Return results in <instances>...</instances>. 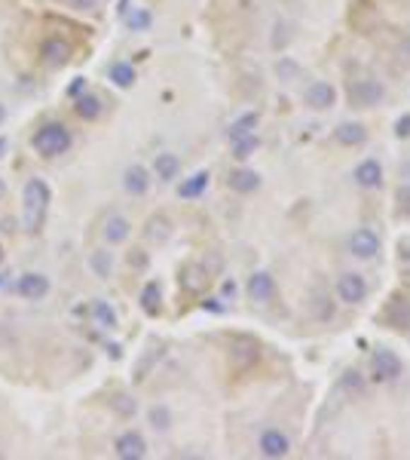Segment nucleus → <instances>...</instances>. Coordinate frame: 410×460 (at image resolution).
<instances>
[{
    "mask_svg": "<svg viewBox=\"0 0 410 460\" xmlns=\"http://www.w3.org/2000/svg\"><path fill=\"white\" fill-rule=\"evenodd\" d=\"M49 206H52V188L43 178H28L22 188V227L28 236H40L49 218Z\"/></svg>",
    "mask_w": 410,
    "mask_h": 460,
    "instance_id": "nucleus-1",
    "label": "nucleus"
},
{
    "mask_svg": "<svg viewBox=\"0 0 410 460\" xmlns=\"http://www.w3.org/2000/svg\"><path fill=\"white\" fill-rule=\"evenodd\" d=\"M31 147L37 156H43V160H59L74 147V132L68 129V123H62V120H46V123L37 129L31 135Z\"/></svg>",
    "mask_w": 410,
    "mask_h": 460,
    "instance_id": "nucleus-2",
    "label": "nucleus"
},
{
    "mask_svg": "<svg viewBox=\"0 0 410 460\" xmlns=\"http://www.w3.org/2000/svg\"><path fill=\"white\" fill-rule=\"evenodd\" d=\"M402 374H404V365H402V359H398L395 350L380 347L370 353V381L374 384H392Z\"/></svg>",
    "mask_w": 410,
    "mask_h": 460,
    "instance_id": "nucleus-3",
    "label": "nucleus"
},
{
    "mask_svg": "<svg viewBox=\"0 0 410 460\" xmlns=\"http://www.w3.org/2000/svg\"><path fill=\"white\" fill-rule=\"evenodd\" d=\"M346 248H349L352 258H358V261H374L380 255V248H383V239H380V234L370 227H356L346 236Z\"/></svg>",
    "mask_w": 410,
    "mask_h": 460,
    "instance_id": "nucleus-4",
    "label": "nucleus"
},
{
    "mask_svg": "<svg viewBox=\"0 0 410 460\" xmlns=\"http://www.w3.org/2000/svg\"><path fill=\"white\" fill-rule=\"evenodd\" d=\"M37 55H40V62L46 68H64V64L71 62L74 55V43L68 37H59V34H49L43 37L40 46H37Z\"/></svg>",
    "mask_w": 410,
    "mask_h": 460,
    "instance_id": "nucleus-5",
    "label": "nucleus"
},
{
    "mask_svg": "<svg viewBox=\"0 0 410 460\" xmlns=\"http://www.w3.org/2000/svg\"><path fill=\"white\" fill-rule=\"evenodd\" d=\"M346 96H349V105L356 108H377L386 98V89L374 77H361V80H349Z\"/></svg>",
    "mask_w": 410,
    "mask_h": 460,
    "instance_id": "nucleus-6",
    "label": "nucleus"
},
{
    "mask_svg": "<svg viewBox=\"0 0 410 460\" xmlns=\"http://www.w3.org/2000/svg\"><path fill=\"white\" fill-rule=\"evenodd\" d=\"M368 298V280L356 270H346L337 276V301L349 304V307H356Z\"/></svg>",
    "mask_w": 410,
    "mask_h": 460,
    "instance_id": "nucleus-7",
    "label": "nucleus"
},
{
    "mask_svg": "<svg viewBox=\"0 0 410 460\" xmlns=\"http://www.w3.org/2000/svg\"><path fill=\"white\" fill-rule=\"evenodd\" d=\"M16 292L22 294L25 301L37 304V301H43L46 294L52 292V282H49V276H46V273H40V270H28V273H22V276H18V282H16Z\"/></svg>",
    "mask_w": 410,
    "mask_h": 460,
    "instance_id": "nucleus-8",
    "label": "nucleus"
},
{
    "mask_svg": "<svg viewBox=\"0 0 410 460\" xmlns=\"http://www.w3.org/2000/svg\"><path fill=\"white\" fill-rule=\"evenodd\" d=\"M257 451H260V457H269V460L288 457V454H291V439H288V432H285V430L269 427V430L260 432V439H257Z\"/></svg>",
    "mask_w": 410,
    "mask_h": 460,
    "instance_id": "nucleus-9",
    "label": "nucleus"
},
{
    "mask_svg": "<svg viewBox=\"0 0 410 460\" xmlns=\"http://www.w3.org/2000/svg\"><path fill=\"white\" fill-rule=\"evenodd\" d=\"M114 454L119 460H144L147 457V442L138 430H126L114 439Z\"/></svg>",
    "mask_w": 410,
    "mask_h": 460,
    "instance_id": "nucleus-10",
    "label": "nucleus"
},
{
    "mask_svg": "<svg viewBox=\"0 0 410 460\" xmlns=\"http://www.w3.org/2000/svg\"><path fill=\"white\" fill-rule=\"evenodd\" d=\"M101 236H105L107 246H123L132 236V221H129L123 212H110V215L101 221Z\"/></svg>",
    "mask_w": 410,
    "mask_h": 460,
    "instance_id": "nucleus-11",
    "label": "nucleus"
},
{
    "mask_svg": "<svg viewBox=\"0 0 410 460\" xmlns=\"http://www.w3.org/2000/svg\"><path fill=\"white\" fill-rule=\"evenodd\" d=\"M303 101L310 110H331L337 105V89H334L328 80H312L303 92Z\"/></svg>",
    "mask_w": 410,
    "mask_h": 460,
    "instance_id": "nucleus-12",
    "label": "nucleus"
},
{
    "mask_svg": "<svg viewBox=\"0 0 410 460\" xmlns=\"http://www.w3.org/2000/svg\"><path fill=\"white\" fill-rule=\"evenodd\" d=\"M151 172L144 169L141 163H132L126 166L123 175H119V184H123V190L129 193V197H144L147 190H151Z\"/></svg>",
    "mask_w": 410,
    "mask_h": 460,
    "instance_id": "nucleus-13",
    "label": "nucleus"
},
{
    "mask_svg": "<svg viewBox=\"0 0 410 460\" xmlns=\"http://www.w3.org/2000/svg\"><path fill=\"white\" fill-rule=\"evenodd\" d=\"M352 181H356V188H361V190H377L380 184H383V163L374 160V156L361 160L356 166V172H352Z\"/></svg>",
    "mask_w": 410,
    "mask_h": 460,
    "instance_id": "nucleus-14",
    "label": "nucleus"
},
{
    "mask_svg": "<svg viewBox=\"0 0 410 460\" xmlns=\"http://www.w3.org/2000/svg\"><path fill=\"white\" fill-rule=\"evenodd\" d=\"M245 292H248V298L257 301V304L273 301L276 298V280H273V273H269V270H254V273L248 276V282H245Z\"/></svg>",
    "mask_w": 410,
    "mask_h": 460,
    "instance_id": "nucleus-15",
    "label": "nucleus"
},
{
    "mask_svg": "<svg viewBox=\"0 0 410 460\" xmlns=\"http://www.w3.org/2000/svg\"><path fill=\"white\" fill-rule=\"evenodd\" d=\"M86 267H89V273L95 276V280H110V276H114V267H117V258H114V252H110V246L105 243V246L92 248L89 258H86Z\"/></svg>",
    "mask_w": 410,
    "mask_h": 460,
    "instance_id": "nucleus-16",
    "label": "nucleus"
},
{
    "mask_svg": "<svg viewBox=\"0 0 410 460\" xmlns=\"http://www.w3.org/2000/svg\"><path fill=\"white\" fill-rule=\"evenodd\" d=\"M151 175L156 181H163V184H172V181H178L181 178V156L178 154H172V151H160L153 156V169Z\"/></svg>",
    "mask_w": 410,
    "mask_h": 460,
    "instance_id": "nucleus-17",
    "label": "nucleus"
},
{
    "mask_svg": "<svg viewBox=\"0 0 410 460\" xmlns=\"http://www.w3.org/2000/svg\"><path fill=\"white\" fill-rule=\"evenodd\" d=\"M227 188L233 193H239V197H248V193H254L260 188V175L254 169H248V166H239V169H233L227 175Z\"/></svg>",
    "mask_w": 410,
    "mask_h": 460,
    "instance_id": "nucleus-18",
    "label": "nucleus"
},
{
    "mask_svg": "<svg viewBox=\"0 0 410 460\" xmlns=\"http://www.w3.org/2000/svg\"><path fill=\"white\" fill-rule=\"evenodd\" d=\"M74 114L80 120H86V123H92V120H98L105 114V101H101V96H95V92H83V96L74 98Z\"/></svg>",
    "mask_w": 410,
    "mask_h": 460,
    "instance_id": "nucleus-19",
    "label": "nucleus"
},
{
    "mask_svg": "<svg viewBox=\"0 0 410 460\" xmlns=\"http://www.w3.org/2000/svg\"><path fill=\"white\" fill-rule=\"evenodd\" d=\"M209 181H211L209 169H199V172L187 175V178H181V184H178V197L181 200H199L202 193L209 190Z\"/></svg>",
    "mask_w": 410,
    "mask_h": 460,
    "instance_id": "nucleus-20",
    "label": "nucleus"
},
{
    "mask_svg": "<svg viewBox=\"0 0 410 460\" xmlns=\"http://www.w3.org/2000/svg\"><path fill=\"white\" fill-rule=\"evenodd\" d=\"M144 236L151 239V243H156V246L169 243V239H172V221H169V215L156 212V215L147 218V224H144Z\"/></svg>",
    "mask_w": 410,
    "mask_h": 460,
    "instance_id": "nucleus-21",
    "label": "nucleus"
},
{
    "mask_svg": "<svg viewBox=\"0 0 410 460\" xmlns=\"http://www.w3.org/2000/svg\"><path fill=\"white\" fill-rule=\"evenodd\" d=\"M334 138L343 144V147H361L368 142V129H365V123H340L337 129H334Z\"/></svg>",
    "mask_w": 410,
    "mask_h": 460,
    "instance_id": "nucleus-22",
    "label": "nucleus"
},
{
    "mask_svg": "<svg viewBox=\"0 0 410 460\" xmlns=\"http://www.w3.org/2000/svg\"><path fill=\"white\" fill-rule=\"evenodd\" d=\"M89 313H92V322H95L98 328H105V331L119 328V316H117V310L110 307V304H107L105 298H95V301H92Z\"/></svg>",
    "mask_w": 410,
    "mask_h": 460,
    "instance_id": "nucleus-23",
    "label": "nucleus"
},
{
    "mask_svg": "<svg viewBox=\"0 0 410 460\" xmlns=\"http://www.w3.org/2000/svg\"><path fill=\"white\" fill-rule=\"evenodd\" d=\"M107 80L119 89H132L135 80H138V71L132 68V62H114L107 68Z\"/></svg>",
    "mask_w": 410,
    "mask_h": 460,
    "instance_id": "nucleus-24",
    "label": "nucleus"
},
{
    "mask_svg": "<svg viewBox=\"0 0 410 460\" xmlns=\"http://www.w3.org/2000/svg\"><path fill=\"white\" fill-rule=\"evenodd\" d=\"M138 301H141V310L147 313V316H156V313L163 310V289H160V282L151 280L141 289V294H138Z\"/></svg>",
    "mask_w": 410,
    "mask_h": 460,
    "instance_id": "nucleus-25",
    "label": "nucleus"
},
{
    "mask_svg": "<svg viewBox=\"0 0 410 460\" xmlns=\"http://www.w3.org/2000/svg\"><path fill=\"white\" fill-rule=\"evenodd\" d=\"M147 423H151V430H153V432H169V430H172V423H175L172 408H169V405H163V402L151 405V408H147Z\"/></svg>",
    "mask_w": 410,
    "mask_h": 460,
    "instance_id": "nucleus-26",
    "label": "nucleus"
},
{
    "mask_svg": "<svg viewBox=\"0 0 410 460\" xmlns=\"http://www.w3.org/2000/svg\"><path fill=\"white\" fill-rule=\"evenodd\" d=\"M257 123H260V117L254 114V110H248V114H239V117L230 123L227 138H230V142H236V138H242V135H254Z\"/></svg>",
    "mask_w": 410,
    "mask_h": 460,
    "instance_id": "nucleus-27",
    "label": "nucleus"
},
{
    "mask_svg": "<svg viewBox=\"0 0 410 460\" xmlns=\"http://www.w3.org/2000/svg\"><path fill=\"white\" fill-rule=\"evenodd\" d=\"M257 147H260L257 135H242V138H236V142H230L233 160H239V163H245L248 156H254V151H257Z\"/></svg>",
    "mask_w": 410,
    "mask_h": 460,
    "instance_id": "nucleus-28",
    "label": "nucleus"
},
{
    "mask_svg": "<svg viewBox=\"0 0 410 460\" xmlns=\"http://www.w3.org/2000/svg\"><path fill=\"white\" fill-rule=\"evenodd\" d=\"M151 25H153V16H151V9L138 6V9H132V13H126V28H129V31H135V34H144V31H151Z\"/></svg>",
    "mask_w": 410,
    "mask_h": 460,
    "instance_id": "nucleus-29",
    "label": "nucleus"
},
{
    "mask_svg": "<svg viewBox=\"0 0 410 460\" xmlns=\"http://www.w3.org/2000/svg\"><path fill=\"white\" fill-rule=\"evenodd\" d=\"M389 322H392L395 328H407L410 326V301L395 298L392 307H389Z\"/></svg>",
    "mask_w": 410,
    "mask_h": 460,
    "instance_id": "nucleus-30",
    "label": "nucleus"
},
{
    "mask_svg": "<svg viewBox=\"0 0 410 460\" xmlns=\"http://www.w3.org/2000/svg\"><path fill=\"white\" fill-rule=\"evenodd\" d=\"M110 408H114L119 418H126V420H132L135 414H138V402L132 399L129 393H117L114 399H110Z\"/></svg>",
    "mask_w": 410,
    "mask_h": 460,
    "instance_id": "nucleus-31",
    "label": "nucleus"
},
{
    "mask_svg": "<svg viewBox=\"0 0 410 460\" xmlns=\"http://www.w3.org/2000/svg\"><path fill=\"white\" fill-rule=\"evenodd\" d=\"M184 289H190V292H199L202 289V282H205V270L197 264H190V267H184Z\"/></svg>",
    "mask_w": 410,
    "mask_h": 460,
    "instance_id": "nucleus-32",
    "label": "nucleus"
},
{
    "mask_svg": "<svg viewBox=\"0 0 410 460\" xmlns=\"http://www.w3.org/2000/svg\"><path fill=\"white\" fill-rule=\"evenodd\" d=\"M340 386L346 393H352V396H361V393H365V377H361V372H346V374H343V381H340Z\"/></svg>",
    "mask_w": 410,
    "mask_h": 460,
    "instance_id": "nucleus-33",
    "label": "nucleus"
},
{
    "mask_svg": "<svg viewBox=\"0 0 410 460\" xmlns=\"http://www.w3.org/2000/svg\"><path fill=\"white\" fill-rule=\"evenodd\" d=\"M315 316H319L322 322H328V319H334V304H331V298H324V294H315Z\"/></svg>",
    "mask_w": 410,
    "mask_h": 460,
    "instance_id": "nucleus-34",
    "label": "nucleus"
},
{
    "mask_svg": "<svg viewBox=\"0 0 410 460\" xmlns=\"http://www.w3.org/2000/svg\"><path fill=\"white\" fill-rule=\"evenodd\" d=\"M398 215H407L410 218V184H402L398 188Z\"/></svg>",
    "mask_w": 410,
    "mask_h": 460,
    "instance_id": "nucleus-35",
    "label": "nucleus"
},
{
    "mask_svg": "<svg viewBox=\"0 0 410 460\" xmlns=\"http://www.w3.org/2000/svg\"><path fill=\"white\" fill-rule=\"evenodd\" d=\"M395 135L398 138H410V114H402L395 120Z\"/></svg>",
    "mask_w": 410,
    "mask_h": 460,
    "instance_id": "nucleus-36",
    "label": "nucleus"
},
{
    "mask_svg": "<svg viewBox=\"0 0 410 460\" xmlns=\"http://www.w3.org/2000/svg\"><path fill=\"white\" fill-rule=\"evenodd\" d=\"M83 92H86V77H74V83H68V96L77 98Z\"/></svg>",
    "mask_w": 410,
    "mask_h": 460,
    "instance_id": "nucleus-37",
    "label": "nucleus"
},
{
    "mask_svg": "<svg viewBox=\"0 0 410 460\" xmlns=\"http://www.w3.org/2000/svg\"><path fill=\"white\" fill-rule=\"evenodd\" d=\"M276 71H279V74H285L288 80H291V77H297V64H294V62H288V59H282V62H279V64H276Z\"/></svg>",
    "mask_w": 410,
    "mask_h": 460,
    "instance_id": "nucleus-38",
    "label": "nucleus"
},
{
    "mask_svg": "<svg viewBox=\"0 0 410 460\" xmlns=\"http://www.w3.org/2000/svg\"><path fill=\"white\" fill-rule=\"evenodd\" d=\"M236 292H239V289H236V282H233V280H223V285H221V294H223V298H230V301H233V298H236Z\"/></svg>",
    "mask_w": 410,
    "mask_h": 460,
    "instance_id": "nucleus-39",
    "label": "nucleus"
},
{
    "mask_svg": "<svg viewBox=\"0 0 410 460\" xmlns=\"http://www.w3.org/2000/svg\"><path fill=\"white\" fill-rule=\"evenodd\" d=\"M398 55L410 64V37H402V40H398Z\"/></svg>",
    "mask_w": 410,
    "mask_h": 460,
    "instance_id": "nucleus-40",
    "label": "nucleus"
},
{
    "mask_svg": "<svg viewBox=\"0 0 410 460\" xmlns=\"http://www.w3.org/2000/svg\"><path fill=\"white\" fill-rule=\"evenodd\" d=\"M129 261H132V264H138V267H141V264H147V258H144V255H138V248H135V255H129Z\"/></svg>",
    "mask_w": 410,
    "mask_h": 460,
    "instance_id": "nucleus-41",
    "label": "nucleus"
},
{
    "mask_svg": "<svg viewBox=\"0 0 410 460\" xmlns=\"http://www.w3.org/2000/svg\"><path fill=\"white\" fill-rule=\"evenodd\" d=\"M74 6H80V9H92V6H95V0H74Z\"/></svg>",
    "mask_w": 410,
    "mask_h": 460,
    "instance_id": "nucleus-42",
    "label": "nucleus"
},
{
    "mask_svg": "<svg viewBox=\"0 0 410 460\" xmlns=\"http://www.w3.org/2000/svg\"><path fill=\"white\" fill-rule=\"evenodd\" d=\"M6 151H9V138L0 135V156H6Z\"/></svg>",
    "mask_w": 410,
    "mask_h": 460,
    "instance_id": "nucleus-43",
    "label": "nucleus"
},
{
    "mask_svg": "<svg viewBox=\"0 0 410 460\" xmlns=\"http://www.w3.org/2000/svg\"><path fill=\"white\" fill-rule=\"evenodd\" d=\"M6 117H9V110H6V105L0 101V129H4V123H6Z\"/></svg>",
    "mask_w": 410,
    "mask_h": 460,
    "instance_id": "nucleus-44",
    "label": "nucleus"
},
{
    "mask_svg": "<svg viewBox=\"0 0 410 460\" xmlns=\"http://www.w3.org/2000/svg\"><path fill=\"white\" fill-rule=\"evenodd\" d=\"M6 197V181H4V175H0V200Z\"/></svg>",
    "mask_w": 410,
    "mask_h": 460,
    "instance_id": "nucleus-45",
    "label": "nucleus"
},
{
    "mask_svg": "<svg viewBox=\"0 0 410 460\" xmlns=\"http://www.w3.org/2000/svg\"><path fill=\"white\" fill-rule=\"evenodd\" d=\"M4 258H6V252H4V243H0V264H4Z\"/></svg>",
    "mask_w": 410,
    "mask_h": 460,
    "instance_id": "nucleus-46",
    "label": "nucleus"
},
{
    "mask_svg": "<svg viewBox=\"0 0 410 460\" xmlns=\"http://www.w3.org/2000/svg\"><path fill=\"white\" fill-rule=\"evenodd\" d=\"M0 285H4V276H0Z\"/></svg>",
    "mask_w": 410,
    "mask_h": 460,
    "instance_id": "nucleus-47",
    "label": "nucleus"
}]
</instances>
